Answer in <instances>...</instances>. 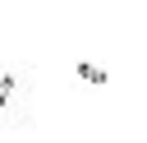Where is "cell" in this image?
Here are the masks:
<instances>
[{"mask_svg": "<svg viewBox=\"0 0 147 143\" xmlns=\"http://www.w3.org/2000/svg\"><path fill=\"white\" fill-rule=\"evenodd\" d=\"M74 69H78L83 83H106V78H110V74H106L101 65H92V60H83V65H74Z\"/></svg>", "mask_w": 147, "mask_h": 143, "instance_id": "obj_1", "label": "cell"}, {"mask_svg": "<svg viewBox=\"0 0 147 143\" xmlns=\"http://www.w3.org/2000/svg\"><path fill=\"white\" fill-rule=\"evenodd\" d=\"M14 88H18V83H14V74H5V83H0V101H5V106L14 101Z\"/></svg>", "mask_w": 147, "mask_h": 143, "instance_id": "obj_2", "label": "cell"}]
</instances>
